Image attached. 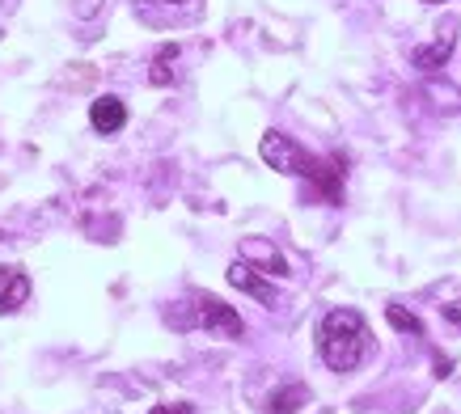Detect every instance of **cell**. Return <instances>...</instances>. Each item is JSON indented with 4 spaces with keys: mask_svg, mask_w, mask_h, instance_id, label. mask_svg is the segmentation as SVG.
Listing matches in <instances>:
<instances>
[{
    "mask_svg": "<svg viewBox=\"0 0 461 414\" xmlns=\"http://www.w3.org/2000/svg\"><path fill=\"white\" fill-rule=\"evenodd\" d=\"M318 346H321L326 368L351 373V368L368 356V326H364V318L356 309H330V313L321 318Z\"/></svg>",
    "mask_w": 461,
    "mask_h": 414,
    "instance_id": "1",
    "label": "cell"
},
{
    "mask_svg": "<svg viewBox=\"0 0 461 414\" xmlns=\"http://www.w3.org/2000/svg\"><path fill=\"white\" fill-rule=\"evenodd\" d=\"M195 318H191V326H203L208 334H221V338H241V318L233 313V304H224V301H216V296H203L199 292L195 296Z\"/></svg>",
    "mask_w": 461,
    "mask_h": 414,
    "instance_id": "2",
    "label": "cell"
},
{
    "mask_svg": "<svg viewBox=\"0 0 461 414\" xmlns=\"http://www.w3.org/2000/svg\"><path fill=\"white\" fill-rule=\"evenodd\" d=\"M343 166H348L343 157H305L301 178L313 182V191H318L326 203H343V178H348Z\"/></svg>",
    "mask_w": 461,
    "mask_h": 414,
    "instance_id": "3",
    "label": "cell"
},
{
    "mask_svg": "<svg viewBox=\"0 0 461 414\" xmlns=\"http://www.w3.org/2000/svg\"><path fill=\"white\" fill-rule=\"evenodd\" d=\"M305 157L309 152L301 148V144H293L288 136H280V131H267L263 136V161L276 166L280 174H301V169H305Z\"/></svg>",
    "mask_w": 461,
    "mask_h": 414,
    "instance_id": "4",
    "label": "cell"
},
{
    "mask_svg": "<svg viewBox=\"0 0 461 414\" xmlns=\"http://www.w3.org/2000/svg\"><path fill=\"white\" fill-rule=\"evenodd\" d=\"M229 284H233V288H241V292H250V296H258L267 309H276V288H271V284H263L258 266L246 263V258H238V263L229 266Z\"/></svg>",
    "mask_w": 461,
    "mask_h": 414,
    "instance_id": "5",
    "label": "cell"
},
{
    "mask_svg": "<svg viewBox=\"0 0 461 414\" xmlns=\"http://www.w3.org/2000/svg\"><path fill=\"white\" fill-rule=\"evenodd\" d=\"M30 301V279L17 266H0V313H17Z\"/></svg>",
    "mask_w": 461,
    "mask_h": 414,
    "instance_id": "6",
    "label": "cell"
},
{
    "mask_svg": "<svg viewBox=\"0 0 461 414\" xmlns=\"http://www.w3.org/2000/svg\"><path fill=\"white\" fill-rule=\"evenodd\" d=\"M89 123H94V131H106V136H111V131H119V127L127 123V106L114 94H102L98 102L89 106Z\"/></svg>",
    "mask_w": 461,
    "mask_h": 414,
    "instance_id": "7",
    "label": "cell"
},
{
    "mask_svg": "<svg viewBox=\"0 0 461 414\" xmlns=\"http://www.w3.org/2000/svg\"><path fill=\"white\" fill-rule=\"evenodd\" d=\"M305 385H288L280 389V393H271V401H267V414H296L301 406H305Z\"/></svg>",
    "mask_w": 461,
    "mask_h": 414,
    "instance_id": "8",
    "label": "cell"
},
{
    "mask_svg": "<svg viewBox=\"0 0 461 414\" xmlns=\"http://www.w3.org/2000/svg\"><path fill=\"white\" fill-rule=\"evenodd\" d=\"M246 258H258V263L267 266V275H288V263H284V254H276V249L267 246V241H246Z\"/></svg>",
    "mask_w": 461,
    "mask_h": 414,
    "instance_id": "9",
    "label": "cell"
},
{
    "mask_svg": "<svg viewBox=\"0 0 461 414\" xmlns=\"http://www.w3.org/2000/svg\"><path fill=\"white\" fill-rule=\"evenodd\" d=\"M448 51H453V34H445V39L436 42V47H428V51H415V64H420V68H440L448 59Z\"/></svg>",
    "mask_w": 461,
    "mask_h": 414,
    "instance_id": "10",
    "label": "cell"
},
{
    "mask_svg": "<svg viewBox=\"0 0 461 414\" xmlns=\"http://www.w3.org/2000/svg\"><path fill=\"white\" fill-rule=\"evenodd\" d=\"M385 318H390L393 326H398V330H406V334H423L420 318H415V313H406L402 304H390V309H385Z\"/></svg>",
    "mask_w": 461,
    "mask_h": 414,
    "instance_id": "11",
    "label": "cell"
},
{
    "mask_svg": "<svg viewBox=\"0 0 461 414\" xmlns=\"http://www.w3.org/2000/svg\"><path fill=\"white\" fill-rule=\"evenodd\" d=\"M178 59V47H161V56L153 64V85H166L169 81V64Z\"/></svg>",
    "mask_w": 461,
    "mask_h": 414,
    "instance_id": "12",
    "label": "cell"
},
{
    "mask_svg": "<svg viewBox=\"0 0 461 414\" xmlns=\"http://www.w3.org/2000/svg\"><path fill=\"white\" fill-rule=\"evenodd\" d=\"M153 414H191L186 401H166V406H153Z\"/></svg>",
    "mask_w": 461,
    "mask_h": 414,
    "instance_id": "13",
    "label": "cell"
},
{
    "mask_svg": "<svg viewBox=\"0 0 461 414\" xmlns=\"http://www.w3.org/2000/svg\"><path fill=\"white\" fill-rule=\"evenodd\" d=\"M445 318H448V321H457V326H461V313H457V309H445Z\"/></svg>",
    "mask_w": 461,
    "mask_h": 414,
    "instance_id": "14",
    "label": "cell"
},
{
    "mask_svg": "<svg viewBox=\"0 0 461 414\" xmlns=\"http://www.w3.org/2000/svg\"><path fill=\"white\" fill-rule=\"evenodd\" d=\"M428 4H440V0H428Z\"/></svg>",
    "mask_w": 461,
    "mask_h": 414,
    "instance_id": "15",
    "label": "cell"
},
{
    "mask_svg": "<svg viewBox=\"0 0 461 414\" xmlns=\"http://www.w3.org/2000/svg\"><path fill=\"white\" fill-rule=\"evenodd\" d=\"M174 4H178V0H174Z\"/></svg>",
    "mask_w": 461,
    "mask_h": 414,
    "instance_id": "16",
    "label": "cell"
}]
</instances>
